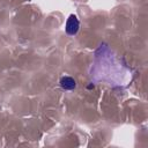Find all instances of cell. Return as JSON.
Masks as SVG:
<instances>
[{"mask_svg":"<svg viewBox=\"0 0 148 148\" xmlns=\"http://www.w3.org/2000/svg\"><path fill=\"white\" fill-rule=\"evenodd\" d=\"M80 29V21L75 14H71L65 24V31L68 36H75Z\"/></svg>","mask_w":148,"mask_h":148,"instance_id":"obj_1","label":"cell"},{"mask_svg":"<svg viewBox=\"0 0 148 148\" xmlns=\"http://www.w3.org/2000/svg\"><path fill=\"white\" fill-rule=\"evenodd\" d=\"M59 84H60V87H61L64 90H73V89H75V87H76L75 80H74L72 76H68V75L61 76V79H60V81H59Z\"/></svg>","mask_w":148,"mask_h":148,"instance_id":"obj_2","label":"cell"}]
</instances>
